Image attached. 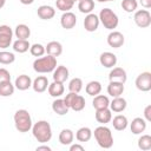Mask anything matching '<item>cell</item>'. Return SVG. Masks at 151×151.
Listing matches in <instances>:
<instances>
[{"instance_id": "15", "label": "cell", "mask_w": 151, "mask_h": 151, "mask_svg": "<svg viewBox=\"0 0 151 151\" xmlns=\"http://www.w3.org/2000/svg\"><path fill=\"white\" fill-rule=\"evenodd\" d=\"M68 76H70V72H68V68L66 66H58L54 68L53 71V80L54 81H58V83H65L67 79H68Z\"/></svg>"}, {"instance_id": "9", "label": "cell", "mask_w": 151, "mask_h": 151, "mask_svg": "<svg viewBox=\"0 0 151 151\" xmlns=\"http://www.w3.org/2000/svg\"><path fill=\"white\" fill-rule=\"evenodd\" d=\"M125 42V38L123 35V33L118 32V31H112L109 35H107V44L109 46L113 47V48H119L124 45Z\"/></svg>"}, {"instance_id": "5", "label": "cell", "mask_w": 151, "mask_h": 151, "mask_svg": "<svg viewBox=\"0 0 151 151\" xmlns=\"http://www.w3.org/2000/svg\"><path fill=\"white\" fill-rule=\"evenodd\" d=\"M98 18H99V21L103 24V26L107 29H111V31L117 28L118 22H119L118 15L111 8H103L100 11Z\"/></svg>"}, {"instance_id": "44", "label": "cell", "mask_w": 151, "mask_h": 151, "mask_svg": "<svg viewBox=\"0 0 151 151\" xmlns=\"http://www.w3.org/2000/svg\"><path fill=\"white\" fill-rule=\"evenodd\" d=\"M70 151H84V146L79 144H71Z\"/></svg>"}, {"instance_id": "25", "label": "cell", "mask_w": 151, "mask_h": 151, "mask_svg": "<svg viewBox=\"0 0 151 151\" xmlns=\"http://www.w3.org/2000/svg\"><path fill=\"white\" fill-rule=\"evenodd\" d=\"M52 110H53L54 113H57L59 116H64L68 112V107L66 106L64 99H60V98H57L52 103Z\"/></svg>"}, {"instance_id": "37", "label": "cell", "mask_w": 151, "mask_h": 151, "mask_svg": "<svg viewBox=\"0 0 151 151\" xmlns=\"http://www.w3.org/2000/svg\"><path fill=\"white\" fill-rule=\"evenodd\" d=\"M14 60H15L14 53L8 52V51H0V64L9 65V64L14 63Z\"/></svg>"}, {"instance_id": "46", "label": "cell", "mask_w": 151, "mask_h": 151, "mask_svg": "<svg viewBox=\"0 0 151 151\" xmlns=\"http://www.w3.org/2000/svg\"><path fill=\"white\" fill-rule=\"evenodd\" d=\"M40 150L51 151V147H50V146H47V145H40V146H37V151H40Z\"/></svg>"}, {"instance_id": "17", "label": "cell", "mask_w": 151, "mask_h": 151, "mask_svg": "<svg viewBox=\"0 0 151 151\" xmlns=\"http://www.w3.org/2000/svg\"><path fill=\"white\" fill-rule=\"evenodd\" d=\"M126 106H127V103H126V100H125L122 96L114 97L113 100L110 101V105H109L110 110H111L112 112H116V113L123 112V111L126 109Z\"/></svg>"}, {"instance_id": "28", "label": "cell", "mask_w": 151, "mask_h": 151, "mask_svg": "<svg viewBox=\"0 0 151 151\" xmlns=\"http://www.w3.org/2000/svg\"><path fill=\"white\" fill-rule=\"evenodd\" d=\"M112 120V125H113V127L117 130V131H124L126 127H127V124H129V122H127V118L125 117V116H123V114H117L113 119H111Z\"/></svg>"}, {"instance_id": "30", "label": "cell", "mask_w": 151, "mask_h": 151, "mask_svg": "<svg viewBox=\"0 0 151 151\" xmlns=\"http://www.w3.org/2000/svg\"><path fill=\"white\" fill-rule=\"evenodd\" d=\"M91 137H92V131H91L90 127H86V126L80 127V129L77 131V133H76V138H77V140L80 142V143L88 142V140L91 139Z\"/></svg>"}, {"instance_id": "50", "label": "cell", "mask_w": 151, "mask_h": 151, "mask_svg": "<svg viewBox=\"0 0 151 151\" xmlns=\"http://www.w3.org/2000/svg\"><path fill=\"white\" fill-rule=\"evenodd\" d=\"M78 1H79V0H78Z\"/></svg>"}, {"instance_id": "42", "label": "cell", "mask_w": 151, "mask_h": 151, "mask_svg": "<svg viewBox=\"0 0 151 151\" xmlns=\"http://www.w3.org/2000/svg\"><path fill=\"white\" fill-rule=\"evenodd\" d=\"M78 93H74V92H70L68 94H66L65 96V98H64V101H65V104H66V106L70 109L71 107V104H72V101L74 100V98H76V96H77Z\"/></svg>"}, {"instance_id": "6", "label": "cell", "mask_w": 151, "mask_h": 151, "mask_svg": "<svg viewBox=\"0 0 151 151\" xmlns=\"http://www.w3.org/2000/svg\"><path fill=\"white\" fill-rule=\"evenodd\" d=\"M133 20L138 27L146 28L151 25V14L147 9H139V11H136L133 15Z\"/></svg>"}, {"instance_id": "22", "label": "cell", "mask_w": 151, "mask_h": 151, "mask_svg": "<svg viewBox=\"0 0 151 151\" xmlns=\"http://www.w3.org/2000/svg\"><path fill=\"white\" fill-rule=\"evenodd\" d=\"M48 93L51 97H54V98H59L64 94V91H65V87H64V84L63 83H58V81H54L52 84H48Z\"/></svg>"}, {"instance_id": "18", "label": "cell", "mask_w": 151, "mask_h": 151, "mask_svg": "<svg viewBox=\"0 0 151 151\" xmlns=\"http://www.w3.org/2000/svg\"><path fill=\"white\" fill-rule=\"evenodd\" d=\"M37 14L42 20H50L55 15V9L48 5H41L37 9Z\"/></svg>"}, {"instance_id": "14", "label": "cell", "mask_w": 151, "mask_h": 151, "mask_svg": "<svg viewBox=\"0 0 151 151\" xmlns=\"http://www.w3.org/2000/svg\"><path fill=\"white\" fill-rule=\"evenodd\" d=\"M48 84H50V83H48L47 77H45V76H39V77H37V78L32 81V87H33L34 92H37V93H42V92H45V91L47 90Z\"/></svg>"}, {"instance_id": "41", "label": "cell", "mask_w": 151, "mask_h": 151, "mask_svg": "<svg viewBox=\"0 0 151 151\" xmlns=\"http://www.w3.org/2000/svg\"><path fill=\"white\" fill-rule=\"evenodd\" d=\"M11 80V73L6 68H0V84Z\"/></svg>"}, {"instance_id": "31", "label": "cell", "mask_w": 151, "mask_h": 151, "mask_svg": "<svg viewBox=\"0 0 151 151\" xmlns=\"http://www.w3.org/2000/svg\"><path fill=\"white\" fill-rule=\"evenodd\" d=\"M31 45L28 42V40H24V39H17L13 42V50L18 53H25L29 50Z\"/></svg>"}, {"instance_id": "45", "label": "cell", "mask_w": 151, "mask_h": 151, "mask_svg": "<svg viewBox=\"0 0 151 151\" xmlns=\"http://www.w3.org/2000/svg\"><path fill=\"white\" fill-rule=\"evenodd\" d=\"M139 4L144 8H150L151 7V0H139Z\"/></svg>"}, {"instance_id": "19", "label": "cell", "mask_w": 151, "mask_h": 151, "mask_svg": "<svg viewBox=\"0 0 151 151\" xmlns=\"http://www.w3.org/2000/svg\"><path fill=\"white\" fill-rule=\"evenodd\" d=\"M14 86L20 91H26L32 86V79L27 74H20L19 77H17Z\"/></svg>"}, {"instance_id": "39", "label": "cell", "mask_w": 151, "mask_h": 151, "mask_svg": "<svg viewBox=\"0 0 151 151\" xmlns=\"http://www.w3.org/2000/svg\"><path fill=\"white\" fill-rule=\"evenodd\" d=\"M138 7V2L137 0H123L122 1V8L126 12V13H132L137 9Z\"/></svg>"}, {"instance_id": "49", "label": "cell", "mask_w": 151, "mask_h": 151, "mask_svg": "<svg viewBox=\"0 0 151 151\" xmlns=\"http://www.w3.org/2000/svg\"><path fill=\"white\" fill-rule=\"evenodd\" d=\"M98 2H107V1H114V0H97Z\"/></svg>"}, {"instance_id": "2", "label": "cell", "mask_w": 151, "mask_h": 151, "mask_svg": "<svg viewBox=\"0 0 151 151\" xmlns=\"http://www.w3.org/2000/svg\"><path fill=\"white\" fill-rule=\"evenodd\" d=\"M57 67V58L53 55H45L39 57L33 63V70L38 73H50L53 72Z\"/></svg>"}, {"instance_id": "38", "label": "cell", "mask_w": 151, "mask_h": 151, "mask_svg": "<svg viewBox=\"0 0 151 151\" xmlns=\"http://www.w3.org/2000/svg\"><path fill=\"white\" fill-rule=\"evenodd\" d=\"M83 88V80L80 78H73L70 80L68 83V90L70 92H74V93H79Z\"/></svg>"}, {"instance_id": "43", "label": "cell", "mask_w": 151, "mask_h": 151, "mask_svg": "<svg viewBox=\"0 0 151 151\" xmlns=\"http://www.w3.org/2000/svg\"><path fill=\"white\" fill-rule=\"evenodd\" d=\"M144 119L146 120V123L151 122V105H147L144 109Z\"/></svg>"}, {"instance_id": "34", "label": "cell", "mask_w": 151, "mask_h": 151, "mask_svg": "<svg viewBox=\"0 0 151 151\" xmlns=\"http://www.w3.org/2000/svg\"><path fill=\"white\" fill-rule=\"evenodd\" d=\"M70 109H72V110L76 111V112L83 111V110L85 109V98H84L83 96H80V94H77L76 98H74V100L72 101Z\"/></svg>"}, {"instance_id": "1", "label": "cell", "mask_w": 151, "mask_h": 151, "mask_svg": "<svg viewBox=\"0 0 151 151\" xmlns=\"http://www.w3.org/2000/svg\"><path fill=\"white\" fill-rule=\"evenodd\" d=\"M33 137L41 144L47 143L52 138V127L47 120H38L32 125Z\"/></svg>"}, {"instance_id": "35", "label": "cell", "mask_w": 151, "mask_h": 151, "mask_svg": "<svg viewBox=\"0 0 151 151\" xmlns=\"http://www.w3.org/2000/svg\"><path fill=\"white\" fill-rule=\"evenodd\" d=\"M76 1H78V0H57L55 1V6L61 12H68L73 7Z\"/></svg>"}, {"instance_id": "16", "label": "cell", "mask_w": 151, "mask_h": 151, "mask_svg": "<svg viewBox=\"0 0 151 151\" xmlns=\"http://www.w3.org/2000/svg\"><path fill=\"white\" fill-rule=\"evenodd\" d=\"M130 129L133 134H140L146 129V120L142 117H137V118L132 119V122L130 124Z\"/></svg>"}, {"instance_id": "40", "label": "cell", "mask_w": 151, "mask_h": 151, "mask_svg": "<svg viewBox=\"0 0 151 151\" xmlns=\"http://www.w3.org/2000/svg\"><path fill=\"white\" fill-rule=\"evenodd\" d=\"M29 52H31V54H32L33 57H37V58L42 57V55L46 53V51H45V46L41 45V44H33V45H31V47H29Z\"/></svg>"}, {"instance_id": "47", "label": "cell", "mask_w": 151, "mask_h": 151, "mask_svg": "<svg viewBox=\"0 0 151 151\" xmlns=\"http://www.w3.org/2000/svg\"><path fill=\"white\" fill-rule=\"evenodd\" d=\"M22 5H31V4H33L34 2V0H19Z\"/></svg>"}, {"instance_id": "27", "label": "cell", "mask_w": 151, "mask_h": 151, "mask_svg": "<svg viewBox=\"0 0 151 151\" xmlns=\"http://www.w3.org/2000/svg\"><path fill=\"white\" fill-rule=\"evenodd\" d=\"M14 34L18 39H24V40H27L31 35V29L27 25L25 24H19L17 25L15 27V31H14Z\"/></svg>"}, {"instance_id": "26", "label": "cell", "mask_w": 151, "mask_h": 151, "mask_svg": "<svg viewBox=\"0 0 151 151\" xmlns=\"http://www.w3.org/2000/svg\"><path fill=\"white\" fill-rule=\"evenodd\" d=\"M74 134L73 131L70 129H63L61 132L59 133V142L61 145H71L73 143Z\"/></svg>"}, {"instance_id": "20", "label": "cell", "mask_w": 151, "mask_h": 151, "mask_svg": "<svg viewBox=\"0 0 151 151\" xmlns=\"http://www.w3.org/2000/svg\"><path fill=\"white\" fill-rule=\"evenodd\" d=\"M112 119V111L106 107V109H100V110H96V120L103 125L110 123Z\"/></svg>"}, {"instance_id": "32", "label": "cell", "mask_w": 151, "mask_h": 151, "mask_svg": "<svg viewBox=\"0 0 151 151\" xmlns=\"http://www.w3.org/2000/svg\"><path fill=\"white\" fill-rule=\"evenodd\" d=\"M78 9L81 13L88 14L94 9V1L93 0H79L78 1Z\"/></svg>"}, {"instance_id": "10", "label": "cell", "mask_w": 151, "mask_h": 151, "mask_svg": "<svg viewBox=\"0 0 151 151\" xmlns=\"http://www.w3.org/2000/svg\"><path fill=\"white\" fill-rule=\"evenodd\" d=\"M99 22L100 21H99L98 15H96L94 13H88L84 19V28L87 32H94L97 31Z\"/></svg>"}, {"instance_id": "3", "label": "cell", "mask_w": 151, "mask_h": 151, "mask_svg": "<svg viewBox=\"0 0 151 151\" xmlns=\"http://www.w3.org/2000/svg\"><path fill=\"white\" fill-rule=\"evenodd\" d=\"M14 125H15V129L21 132V133H25V132H28L31 129H32V118H31V114L28 113L27 110L25 109H21V110H18L15 113H14Z\"/></svg>"}, {"instance_id": "12", "label": "cell", "mask_w": 151, "mask_h": 151, "mask_svg": "<svg viewBox=\"0 0 151 151\" xmlns=\"http://www.w3.org/2000/svg\"><path fill=\"white\" fill-rule=\"evenodd\" d=\"M60 24H61L63 28H65V29L73 28L76 26V24H77V17H76V14L72 13V12H70V11L68 12H64V14L60 18Z\"/></svg>"}, {"instance_id": "23", "label": "cell", "mask_w": 151, "mask_h": 151, "mask_svg": "<svg viewBox=\"0 0 151 151\" xmlns=\"http://www.w3.org/2000/svg\"><path fill=\"white\" fill-rule=\"evenodd\" d=\"M124 92V84L123 83H118V81H110V84L107 85V93L111 97H119L122 96Z\"/></svg>"}, {"instance_id": "7", "label": "cell", "mask_w": 151, "mask_h": 151, "mask_svg": "<svg viewBox=\"0 0 151 151\" xmlns=\"http://www.w3.org/2000/svg\"><path fill=\"white\" fill-rule=\"evenodd\" d=\"M136 87L142 92H147L151 90V73L150 72H142L136 78Z\"/></svg>"}, {"instance_id": "48", "label": "cell", "mask_w": 151, "mask_h": 151, "mask_svg": "<svg viewBox=\"0 0 151 151\" xmlns=\"http://www.w3.org/2000/svg\"><path fill=\"white\" fill-rule=\"evenodd\" d=\"M5 4H6V0H0V8H2L5 6Z\"/></svg>"}, {"instance_id": "29", "label": "cell", "mask_w": 151, "mask_h": 151, "mask_svg": "<svg viewBox=\"0 0 151 151\" xmlns=\"http://www.w3.org/2000/svg\"><path fill=\"white\" fill-rule=\"evenodd\" d=\"M85 91H86V93L88 96L94 97V96H97V94H99L101 92V84L99 81H97V80H92L85 86Z\"/></svg>"}, {"instance_id": "33", "label": "cell", "mask_w": 151, "mask_h": 151, "mask_svg": "<svg viewBox=\"0 0 151 151\" xmlns=\"http://www.w3.org/2000/svg\"><path fill=\"white\" fill-rule=\"evenodd\" d=\"M15 86L9 81H5L0 84V96L1 97H11L14 93Z\"/></svg>"}, {"instance_id": "36", "label": "cell", "mask_w": 151, "mask_h": 151, "mask_svg": "<svg viewBox=\"0 0 151 151\" xmlns=\"http://www.w3.org/2000/svg\"><path fill=\"white\" fill-rule=\"evenodd\" d=\"M138 147L143 151H147L151 149V136L150 134H143L138 139Z\"/></svg>"}, {"instance_id": "11", "label": "cell", "mask_w": 151, "mask_h": 151, "mask_svg": "<svg viewBox=\"0 0 151 151\" xmlns=\"http://www.w3.org/2000/svg\"><path fill=\"white\" fill-rule=\"evenodd\" d=\"M109 79H110V81H118V83L125 84V81L127 79L126 71L122 67H112V70L109 73Z\"/></svg>"}, {"instance_id": "8", "label": "cell", "mask_w": 151, "mask_h": 151, "mask_svg": "<svg viewBox=\"0 0 151 151\" xmlns=\"http://www.w3.org/2000/svg\"><path fill=\"white\" fill-rule=\"evenodd\" d=\"M13 31L8 25L0 26V48H7L12 44Z\"/></svg>"}, {"instance_id": "4", "label": "cell", "mask_w": 151, "mask_h": 151, "mask_svg": "<svg viewBox=\"0 0 151 151\" xmlns=\"http://www.w3.org/2000/svg\"><path fill=\"white\" fill-rule=\"evenodd\" d=\"M94 138L98 143V145L103 149H110L112 147L113 145V136H112V132L111 130L105 126V125H101V126H98L94 129Z\"/></svg>"}, {"instance_id": "21", "label": "cell", "mask_w": 151, "mask_h": 151, "mask_svg": "<svg viewBox=\"0 0 151 151\" xmlns=\"http://www.w3.org/2000/svg\"><path fill=\"white\" fill-rule=\"evenodd\" d=\"M45 51L47 54L53 55V57H59L63 53V45L59 41H50L45 46Z\"/></svg>"}, {"instance_id": "24", "label": "cell", "mask_w": 151, "mask_h": 151, "mask_svg": "<svg viewBox=\"0 0 151 151\" xmlns=\"http://www.w3.org/2000/svg\"><path fill=\"white\" fill-rule=\"evenodd\" d=\"M92 105L96 110H100V109H106L109 107L110 105V99L109 97L104 96V94H97L94 96L93 98V101H92Z\"/></svg>"}, {"instance_id": "13", "label": "cell", "mask_w": 151, "mask_h": 151, "mask_svg": "<svg viewBox=\"0 0 151 151\" xmlns=\"http://www.w3.org/2000/svg\"><path fill=\"white\" fill-rule=\"evenodd\" d=\"M99 61H100L101 66H104L106 68H112L117 64V57L112 52H103L99 57Z\"/></svg>"}]
</instances>
